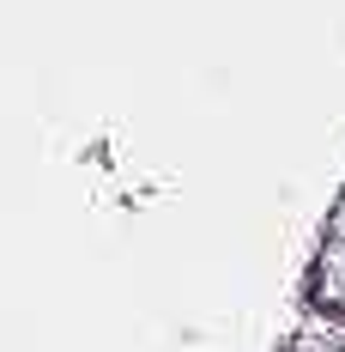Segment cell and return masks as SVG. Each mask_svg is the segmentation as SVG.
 I'll list each match as a JSON object with an SVG mask.
<instances>
[{"label":"cell","instance_id":"6da1fadb","mask_svg":"<svg viewBox=\"0 0 345 352\" xmlns=\"http://www.w3.org/2000/svg\"><path fill=\"white\" fill-rule=\"evenodd\" d=\"M303 298H309V310L345 322V195L327 212V231H321V249H315V261H309Z\"/></svg>","mask_w":345,"mask_h":352}]
</instances>
